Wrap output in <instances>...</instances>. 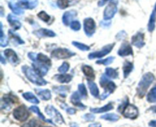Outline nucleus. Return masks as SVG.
<instances>
[{
  "mask_svg": "<svg viewBox=\"0 0 156 127\" xmlns=\"http://www.w3.org/2000/svg\"><path fill=\"white\" fill-rule=\"evenodd\" d=\"M22 72L25 75L26 77L27 78L30 82L34 83V85H38V86H42V85H47V82L46 80H44L42 78V76L35 71L34 68L27 66V65H23L22 66Z\"/></svg>",
  "mask_w": 156,
  "mask_h": 127,
  "instance_id": "obj_1",
  "label": "nucleus"
},
{
  "mask_svg": "<svg viewBox=\"0 0 156 127\" xmlns=\"http://www.w3.org/2000/svg\"><path fill=\"white\" fill-rule=\"evenodd\" d=\"M154 80H155V76L152 73L148 72L143 75L141 80L139 82L138 86H137L136 91L139 97H143L146 95L148 88H149V86L153 82Z\"/></svg>",
  "mask_w": 156,
  "mask_h": 127,
  "instance_id": "obj_2",
  "label": "nucleus"
},
{
  "mask_svg": "<svg viewBox=\"0 0 156 127\" xmlns=\"http://www.w3.org/2000/svg\"><path fill=\"white\" fill-rule=\"evenodd\" d=\"M100 85L102 88H105L103 94L101 95V100H105L111 94H112L116 89V85L114 82L109 79V77L106 75H102L100 79Z\"/></svg>",
  "mask_w": 156,
  "mask_h": 127,
  "instance_id": "obj_3",
  "label": "nucleus"
},
{
  "mask_svg": "<svg viewBox=\"0 0 156 127\" xmlns=\"http://www.w3.org/2000/svg\"><path fill=\"white\" fill-rule=\"evenodd\" d=\"M45 112L57 124H62L64 123V120L62 114L52 105H48V106L46 107Z\"/></svg>",
  "mask_w": 156,
  "mask_h": 127,
  "instance_id": "obj_4",
  "label": "nucleus"
},
{
  "mask_svg": "<svg viewBox=\"0 0 156 127\" xmlns=\"http://www.w3.org/2000/svg\"><path fill=\"white\" fill-rule=\"evenodd\" d=\"M117 12V0H111L109 4L105 8L104 12V20L108 21L114 18L115 14Z\"/></svg>",
  "mask_w": 156,
  "mask_h": 127,
  "instance_id": "obj_5",
  "label": "nucleus"
},
{
  "mask_svg": "<svg viewBox=\"0 0 156 127\" xmlns=\"http://www.w3.org/2000/svg\"><path fill=\"white\" fill-rule=\"evenodd\" d=\"M13 117L20 122H24L29 117V112L24 105H21L15 108L13 111Z\"/></svg>",
  "mask_w": 156,
  "mask_h": 127,
  "instance_id": "obj_6",
  "label": "nucleus"
},
{
  "mask_svg": "<svg viewBox=\"0 0 156 127\" xmlns=\"http://www.w3.org/2000/svg\"><path fill=\"white\" fill-rule=\"evenodd\" d=\"M74 55L75 53L66 48L56 49V50H53L51 53L52 57L56 58V59H67Z\"/></svg>",
  "mask_w": 156,
  "mask_h": 127,
  "instance_id": "obj_7",
  "label": "nucleus"
},
{
  "mask_svg": "<svg viewBox=\"0 0 156 127\" xmlns=\"http://www.w3.org/2000/svg\"><path fill=\"white\" fill-rule=\"evenodd\" d=\"M114 47V44H108V45H106L105 47H104L103 48L101 49L99 51L93 52V53H91L89 55H88V59H96V58H101L103 56H106L108 53H111V50H113Z\"/></svg>",
  "mask_w": 156,
  "mask_h": 127,
  "instance_id": "obj_8",
  "label": "nucleus"
},
{
  "mask_svg": "<svg viewBox=\"0 0 156 127\" xmlns=\"http://www.w3.org/2000/svg\"><path fill=\"white\" fill-rule=\"evenodd\" d=\"M96 24L94 19L91 18H87L84 20V30L85 34L88 37H91L95 32Z\"/></svg>",
  "mask_w": 156,
  "mask_h": 127,
  "instance_id": "obj_9",
  "label": "nucleus"
},
{
  "mask_svg": "<svg viewBox=\"0 0 156 127\" xmlns=\"http://www.w3.org/2000/svg\"><path fill=\"white\" fill-rule=\"evenodd\" d=\"M126 118L136 119L139 116L138 108L133 104H127L122 112Z\"/></svg>",
  "mask_w": 156,
  "mask_h": 127,
  "instance_id": "obj_10",
  "label": "nucleus"
},
{
  "mask_svg": "<svg viewBox=\"0 0 156 127\" xmlns=\"http://www.w3.org/2000/svg\"><path fill=\"white\" fill-rule=\"evenodd\" d=\"M4 54L5 56V58H7L8 61L11 64H12V65H15L19 62V59H18V55L12 49H6L4 51Z\"/></svg>",
  "mask_w": 156,
  "mask_h": 127,
  "instance_id": "obj_11",
  "label": "nucleus"
},
{
  "mask_svg": "<svg viewBox=\"0 0 156 127\" xmlns=\"http://www.w3.org/2000/svg\"><path fill=\"white\" fill-rule=\"evenodd\" d=\"M22 9H34L38 5L37 0H21L17 3Z\"/></svg>",
  "mask_w": 156,
  "mask_h": 127,
  "instance_id": "obj_12",
  "label": "nucleus"
},
{
  "mask_svg": "<svg viewBox=\"0 0 156 127\" xmlns=\"http://www.w3.org/2000/svg\"><path fill=\"white\" fill-rule=\"evenodd\" d=\"M133 54V49L130 44L127 42H125L123 44H122V45L120 46V49L118 50L119 56H127Z\"/></svg>",
  "mask_w": 156,
  "mask_h": 127,
  "instance_id": "obj_13",
  "label": "nucleus"
},
{
  "mask_svg": "<svg viewBox=\"0 0 156 127\" xmlns=\"http://www.w3.org/2000/svg\"><path fill=\"white\" fill-rule=\"evenodd\" d=\"M76 15H77V12L75 10H69L68 12H66L62 15V22L65 25H70V24L73 21V20L76 17Z\"/></svg>",
  "mask_w": 156,
  "mask_h": 127,
  "instance_id": "obj_14",
  "label": "nucleus"
},
{
  "mask_svg": "<svg viewBox=\"0 0 156 127\" xmlns=\"http://www.w3.org/2000/svg\"><path fill=\"white\" fill-rule=\"evenodd\" d=\"M132 44L137 48H142L144 47V34L141 32H139L132 37Z\"/></svg>",
  "mask_w": 156,
  "mask_h": 127,
  "instance_id": "obj_15",
  "label": "nucleus"
},
{
  "mask_svg": "<svg viewBox=\"0 0 156 127\" xmlns=\"http://www.w3.org/2000/svg\"><path fill=\"white\" fill-rule=\"evenodd\" d=\"M32 66L34 69L35 71L37 72L41 76H45L49 70V66H47V65H44V64L39 62H33Z\"/></svg>",
  "mask_w": 156,
  "mask_h": 127,
  "instance_id": "obj_16",
  "label": "nucleus"
},
{
  "mask_svg": "<svg viewBox=\"0 0 156 127\" xmlns=\"http://www.w3.org/2000/svg\"><path fill=\"white\" fill-rule=\"evenodd\" d=\"M80 94L78 93L77 91H75L73 94L71 95V97H70V100H71V102L75 105V106L78 107L79 109L84 110L86 108V107L81 102V97Z\"/></svg>",
  "mask_w": 156,
  "mask_h": 127,
  "instance_id": "obj_17",
  "label": "nucleus"
},
{
  "mask_svg": "<svg viewBox=\"0 0 156 127\" xmlns=\"http://www.w3.org/2000/svg\"><path fill=\"white\" fill-rule=\"evenodd\" d=\"M7 20L9 21V23L10 24L11 27L13 28V30H16L20 29V27H21V24L19 20L15 16V15H12V14H9L7 16Z\"/></svg>",
  "mask_w": 156,
  "mask_h": 127,
  "instance_id": "obj_18",
  "label": "nucleus"
},
{
  "mask_svg": "<svg viewBox=\"0 0 156 127\" xmlns=\"http://www.w3.org/2000/svg\"><path fill=\"white\" fill-rule=\"evenodd\" d=\"M34 34H36L38 37H53L56 36V34L53 30L46 28H42L37 30V32H34Z\"/></svg>",
  "mask_w": 156,
  "mask_h": 127,
  "instance_id": "obj_19",
  "label": "nucleus"
},
{
  "mask_svg": "<svg viewBox=\"0 0 156 127\" xmlns=\"http://www.w3.org/2000/svg\"><path fill=\"white\" fill-rule=\"evenodd\" d=\"M37 94L44 101H48L51 98V92L48 89H40V88H35Z\"/></svg>",
  "mask_w": 156,
  "mask_h": 127,
  "instance_id": "obj_20",
  "label": "nucleus"
},
{
  "mask_svg": "<svg viewBox=\"0 0 156 127\" xmlns=\"http://www.w3.org/2000/svg\"><path fill=\"white\" fill-rule=\"evenodd\" d=\"M13 103V98L9 97V95L5 96V97H2V109L6 110L7 111H9L11 109V107H12V104Z\"/></svg>",
  "mask_w": 156,
  "mask_h": 127,
  "instance_id": "obj_21",
  "label": "nucleus"
},
{
  "mask_svg": "<svg viewBox=\"0 0 156 127\" xmlns=\"http://www.w3.org/2000/svg\"><path fill=\"white\" fill-rule=\"evenodd\" d=\"M54 79L60 83H69L73 79V76L69 74H59L56 75Z\"/></svg>",
  "mask_w": 156,
  "mask_h": 127,
  "instance_id": "obj_22",
  "label": "nucleus"
},
{
  "mask_svg": "<svg viewBox=\"0 0 156 127\" xmlns=\"http://www.w3.org/2000/svg\"><path fill=\"white\" fill-rule=\"evenodd\" d=\"M113 108H114V106H113L112 104H108L102 108H91V112L94 113V114H101V113H105L111 111V110H113Z\"/></svg>",
  "mask_w": 156,
  "mask_h": 127,
  "instance_id": "obj_23",
  "label": "nucleus"
},
{
  "mask_svg": "<svg viewBox=\"0 0 156 127\" xmlns=\"http://www.w3.org/2000/svg\"><path fill=\"white\" fill-rule=\"evenodd\" d=\"M88 88H89L90 92H91V95L94 96V97H98L99 89L98 88L97 85H96L92 80L91 81L88 80Z\"/></svg>",
  "mask_w": 156,
  "mask_h": 127,
  "instance_id": "obj_24",
  "label": "nucleus"
},
{
  "mask_svg": "<svg viewBox=\"0 0 156 127\" xmlns=\"http://www.w3.org/2000/svg\"><path fill=\"white\" fill-rule=\"evenodd\" d=\"M82 71L88 80H93L94 79V72L93 69L89 65H83Z\"/></svg>",
  "mask_w": 156,
  "mask_h": 127,
  "instance_id": "obj_25",
  "label": "nucleus"
},
{
  "mask_svg": "<svg viewBox=\"0 0 156 127\" xmlns=\"http://www.w3.org/2000/svg\"><path fill=\"white\" fill-rule=\"evenodd\" d=\"M34 62H41V63L44 64V65H47L49 67L51 65V61H50V59H49V57H47L46 55L43 54V53H37L36 60L34 61Z\"/></svg>",
  "mask_w": 156,
  "mask_h": 127,
  "instance_id": "obj_26",
  "label": "nucleus"
},
{
  "mask_svg": "<svg viewBox=\"0 0 156 127\" xmlns=\"http://www.w3.org/2000/svg\"><path fill=\"white\" fill-rule=\"evenodd\" d=\"M133 64L132 62H129V61H125L123 65V71L124 78L128 77V76L133 71Z\"/></svg>",
  "mask_w": 156,
  "mask_h": 127,
  "instance_id": "obj_27",
  "label": "nucleus"
},
{
  "mask_svg": "<svg viewBox=\"0 0 156 127\" xmlns=\"http://www.w3.org/2000/svg\"><path fill=\"white\" fill-rule=\"evenodd\" d=\"M22 97H24L26 101L30 102V103L34 104H39V100H38V98H37V97H35L34 94H32L31 92L24 93V94H22Z\"/></svg>",
  "mask_w": 156,
  "mask_h": 127,
  "instance_id": "obj_28",
  "label": "nucleus"
},
{
  "mask_svg": "<svg viewBox=\"0 0 156 127\" xmlns=\"http://www.w3.org/2000/svg\"><path fill=\"white\" fill-rule=\"evenodd\" d=\"M9 7L11 10L12 11L13 13H15V15H21L23 13H24V11H23L22 9L19 7V6L17 5V3L12 2H9Z\"/></svg>",
  "mask_w": 156,
  "mask_h": 127,
  "instance_id": "obj_29",
  "label": "nucleus"
},
{
  "mask_svg": "<svg viewBox=\"0 0 156 127\" xmlns=\"http://www.w3.org/2000/svg\"><path fill=\"white\" fill-rule=\"evenodd\" d=\"M30 111H32L33 113H34L35 114H37V115L39 117L40 119H41L42 120H44V121L45 122H47V123H52L51 120H47V119L45 118V117H44V115H43L42 113L41 112V111H40L39 108L37 106H31L30 108Z\"/></svg>",
  "mask_w": 156,
  "mask_h": 127,
  "instance_id": "obj_30",
  "label": "nucleus"
},
{
  "mask_svg": "<svg viewBox=\"0 0 156 127\" xmlns=\"http://www.w3.org/2000/svg\"><path fill=\"white\" fill-rule=\"evenodd\" d=\"M155 21H156V11L154 10L152 12V15L150 16V19H149V24H148V30L150 32L153 31L155 27Z\"/></svg>",
  "mask_w": 156,
  "mask_h": 127,
  "instance_id": "obj_31",
  "label": "nucleus"
},
{
  "mask_svg": "<svg viewBox=\"0 0 156 127\" xmlns=\"http://www.w3.org/2000/svg\"><path fill=\"white\" fill-rule=\"evenodd\" d=\"M9 36L11 37V39H12V41H14L15 43L18 44H24V42L21 37H20L19 35H18L17 34H15L13 30H10L9 31Z\"/></svg>",
  "mask_w": 156,
  "mask_h": 127,
  "instance_id": "obj_32",
  "label": "nucleus"
},
{
  "mask_svg": "<svg viewBox=\"0 0 156 127\" xmlns=\"http://www.w3.org/2000/svg\"><path fill=\"white\" fill-rule=\"evenodd\" d=\"M101 118L102 120H108V121L110 122H116L117 121V120H119L120 117H119L118 115H117V114H108L101 116Z\"/></svg>",
  "mask_w": 156,
  "mask_h": 127,
  "instance_id": "obj_33",
  "label": "nucleus"
},
{
  "mask_svg": "<svg viewBox=\"0 0 156 127\" xmlns=\"http://www.w3.org/2000/svg\"><path fill=\"white\" fill-rule=\"evenodd\" d=\"M105 75L111 79H117L118 78V72L113 68H107L105 69Z\"/></svg>",
  "mask_w": 156,
  "mask_h": 127,
  "instance_id": "obj_34",
  "label": "nucleus"
},
{
  "mask_svg": "<svg viewBox=\"0 0 156 127\" xmlns=\"http://www.w3.org/2000/svg\"><path fill=\"white\" fill-rule=\"evenodd\" d=\"M147 101L150 103H156V85L151 89L147 94Z\"/></svg>",
  "mask_w": 156,
  "mask_h": 127,
  "instance_id": "obj_35",
  "label": "nucleus"
},
{
  "mask_svg": "<svg viewBox=\"0 0 156 127\" xmlns=\"http://www.w3.org/2000/svg\"><path fill=\"white\" fill-rule=\"evenodd\" d=\"M69 90V88H67L66 86H59L56 87V88H53V91L57 94H60L62 97H66V93Z\"/></svg>",
  "mask_w": 156,
  "mask_h": 127,
  "instance_id": "obj_36",
  "label": "nucleus"
},
{
  "mask_svg": "<svg viewBox=\"0 0 156 127\" xmlns=\"http://www.w3.org/2000/svg\"><path fill=\"white\" fill-rule=\"evenodd\" d=\"M8 45V39L3 33L2 24L1 23V37H0V46L2 47H5Z\"/></svg>",
  "mask_w": 156,
  "mask_h": 127,
  "instance_id": "obj_37",
  "label": "nucleus"
},
{
  "mask_svg": "<svg viewBox=\"0 0 156 127\" xmlns=\"http://www.w3.org/2000/svg\"><path fill=\"white\" fill-rule=\"evenodd\" d=\"M73 45H74L76 48L79 49V50H82V51H87V50H90V47H88V46L85 45V44H82V43L77 42V41H73Z\"/></svg>",
  "mask_w": 156,
  "mask_h": 127,
  "instance_id": "obj_38",
  "label": "nucleus"
},
{
  "mask_svg": "<svg viewBox=\"0 0 156 127\" xmlns=\"http://www.w3.org/2000/svg\"><path fill=\"white\" fill-rule=\"evenodd\" d=\"M114 59H115V58H114V56H110V57H108L107 59H105L98 60L97 62H96V63L102 64V65H110L111 63H112V62H114Z\"/></svg>",
  "mask_w": 156,
  "mask_h": 127,
  "instance_id": "obj_39",
  "label": "nucleus"
},
{
  "mask_svg": "<svg viewBox=\"0 0 156 127\" xmlns=\"http://www.w3.org/2000/svg\"><path fill=\"white\" fill-rule=\"evenodd\" d=\"M60 107L62 108V109L65 110L67 114H70V115H73V114H75L76 113V110L73 109V108H70V107H69L68 105L65 103H62V104L60 105Z\"/></svg>",
  "mask_w": 156,
  "mask_h": 127,
  "instance_id": "obj_40",
  "label": "nucleus"
},
{
  "mask_svg": "<svg viewBox=\"0 0 156 127\" xmlns=\"http://www.w3.org/2000/svg\"><path fill=\"white\" fill-rule=\"evenodd\" d=\"M41 124L40 122L36 120H31L28 123H25L22 126V127H41Z\"/></svg>",
  "mask_w": 156,
  "mask_h": 127,
  "instance_id": "obj_41",
  "label": "nucleus"
},
{
  "mask_svg": "<svg viewBox=\"0 0 156 127\" xmlns=\"http://www.w3.org/2000/svg\"><path fill=\"white\" fill-rule=\"evenodd\" d=\"M78 89H79V94H80L81 97H87V90L84 84H79V85H78Z\"/></svg>",
  "mask_w": 156,
  "mask_h": 127,
  "instance_id": "obj_42",
  "label": "nucleus"
},
{
  "mask_svg": "<svg viewBox=\"0 0 156 127\" xmlns=\"http://www.w3.org/2000/svg\"><path fill=\"white\" fill-rule=\"evenodd\" d=\"M38 18H41L42 21H45V22H49V21L50 20V16L47 13H46L45 12H39V14L37 15Z\"/></svg>",
  "mask_w": 156,
  "mask_h": 127,
  "instance_id": "obj_43",
  "label": "nucleus"
},
{
  "mask_svg": "<svg viewBox=\"0 0 156 127\" xmlns=\"http://www.w3.org/2000/svg\"><path fill=\"white\" fill-rule=\"evenodd\" d=\"M57 5L59 9H65L69 6V0H57Z\"/></svg>",
  "mask_w": 156,
  "mask_h": 127,
  "instance_id": "obj_44",
  "label": "nucleus"
},
{
  "mask_svg": "<svg viewBox=\"0 0 156 127\" xmlns=\"http://www.w3.org/2000/svg\"><path fill=\"white\" fill-rule=\"evenodd\" d=\"M69 69V65L67 62H63L60 66L58 69V71L60 73H66L68 72Z\"/></svg>",
  "mask_w": 156,
  "mask_h": 127,
  "instance_id": "obj_45",
  "label": "nucleus"
},
{
  "mask_svg": "<svg viewBox=\"0 0 156 127\" xmlns=\"http://www.w3.org/2000/svg\"><path fill=\"white\" fill-rule=\"evenodd\" d=\"M70 27H71L72 30H76V31H77V30H80V28H81L80 22H79V21H73V22L70 24Z\"/></svg>",
  "mask_w": 156,
  "mask_h": 127,
  "instance_id": "obj_46",
  "label": "nucleus"
},
{
  "mask_svg": "<svg viewBox=\"0 0 156 127\" xmlns=\"http://www.w3.org/2000/svg\"><path fill=\"white\" fill-rule=\"evenodd\" d=\"M84 119H85V120H87V121H93V120L95 119V117H94L93 114H86L85 115H84Z\"/></svg>",
  "mask_w": 156,
  "mask_h": 127,
  "instance_id": "obj_47",
  "label": "nucleus"
},
{
  "mask_svg": "<svg viewBox=\"0 0 156 127\" xmlns=\"http://www.w3.org/2000/svg\"><path fill=\"white\" fill-rule=\"evenodd\" d=\"M126 32L123 31H123H120V33L117 34V37H117V40H119V41H120V40L124 39V38L126 37Z\"/></svg>",
  "mask_w": 156,
  "mask_h": 127,
  "instance_id": "obj_48",
  "label": "nucleus"
},
{
  "mask_svg": "<svg viewBox=\"0 0 156 127\" xmlns=\"http://www.w3.org/2000/svg\"><path fill=\"white\" fill-rule=\"evenodd\" d=\"M100 24H101V27H109L110 26V24H111V22H104V21H101V22L100 23Z\"/></svg>",
  "mask_w": 156,
  "mask_h": 127,
  "instance_id": "obj_49",
  "label": "nucleus"
},
{
  "mask_svg": "<svg viewBox=\"0 0 156 127\" xmlns=\"http://www.w3.org/2000/svg\"><path fill=\"white\" fill-rule=\"evenodd\" d=\"M88 127H101V124L100 123H91V124L88 126Z\"/></svg>",
  "mask_w": 156,
  "mask_h": 127,
  "instance_id": "obj_50",
  "label": "nucleus"
},
{
  "mask_svg": "<svg viewBox=\"0 0 156 127\" xmlns=\"http://www.w3.org/2000/svg\"><path fill=\"white\" fill-rule=\"evenodd\" d=\"M149 126L151 127H156V120H152L149 123Z\"/></svg>",
  "mask_w": 156,
  "mask_h": 127,
  "instance_id": "obj_51",
  "label": "nucleus"
},
{
  "mask_svg": "<svg viewBox=\"0 0 156 127\" xmlns=\"http://www.w3.org/2000/svg\"><path fill=\"white\" fill-rule=\"evenodd\" d=\"M108 1V0H101V1L98 2V5L99 6L104 5H105V3H106Z\"/></svg>",
  "mask_w": 156,
  "mask_h": 127,
  "instance_id": "obj_52",
  "label": "nucleus"
},
{
  "mask_svg": "<svg viewBox=\"0 0 156 127\" xmlns=\"http://www.w3.org/2000/svg\"><path fill=\"white\" fill-rule=\"evenodd\" d=\"M70 127H80V126L76 123H70Z\"/></svg>",
  "mask_w": 156,
  "mask_h": 127,
  "instance_id": "obj_53",
  "label": "nucleus"
},
{
  "mask_svg": "<svg viewBox=\"0 0 156 127\" xmlns=\"http://www.w3.org/2000/svg\"><path fill=\"white\" fill-rule=\"evenodd\" d=\"M1 62H2V64L5 63V59H4V58H3L2 55L1 56Z\"/></svg>",
  "mask_w": 156,
  "mask_h": 127,
  "instance_id": "obj_54",
  "label": "nucleus"
},
{
  "mask_svg": "<svg viewBox=\"0 0 156 127\" xmlns=\"http://www.w3.org/2000/svg\"><path fill=\"white\" fill-rule=\"evenodd\" d=\"M151 110H152V111H153V112H155V113H156V105L155 106H154V107H152V108H151Z\"/></svg>",
  "mask_w": 156,
  "mask_h": 127,
  "instance_id": "obj_55",
  "label": "nucleus"
},
{
  "mask_svg": "<svg viewBox=\"0 0 156 127\" xmlns=\"http://www.w3.org/2000/svg\"><path fill=\"white\" fill-rule=\"evenodd\" d=\"M155 10L156 11V5H155Z\"/></svg>",
  "mask_w": 156,
  "mask_h": 127,
  "instance_id": "obj_56",
  "label": "nucleus"
},
{
  "mask_svg": "<svg viewBox=\"0 0 156 127\" xmlns=\"http://www.w3.org/2000/svg\"><path fill=\"white\" fill-rule=\"evenodd\" d=\"M46 127H50V126H46Z\"/></svg>",
  "mask_w": 156,
  "mask_h": 127,
  "instance_id": "obj_57",
  "label": "nucleus"
}]
</instances>
